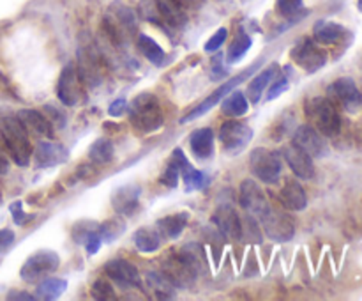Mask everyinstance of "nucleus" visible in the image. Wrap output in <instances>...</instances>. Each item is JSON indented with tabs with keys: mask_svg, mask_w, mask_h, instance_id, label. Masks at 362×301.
Masks as SVG:
<instances>
[{
	"mask_svg": "<svg viewBox=\"0 0 362 301\" xmlns=\"http://www.w3.org/2000/svg\"><path fill=\"white\" fill-rule=\"evenodd\" d=\"M105 35L113 46L122 48L138 35V23L134 13L122 2H113L103 18Z\"/></svg>",
	"mask_w": 362,
	"mask_h": 301,
	"instance_id": "obj_1",
	"label": "nucleus"
},
{
	"mask_svg": "<svg viewBox=\"0 0 362 301\" xmlns=\"http://www.w3.org/2000/svg\"><path fill=\"white\" fill-rule=\"evenodd\" d=\"M0 135L9 151L11 159L18 166H27L32 158V145L28 133L16 115L0 117Z\"/></svg>",
	"mask_w": 362,
	"mask_h": 301,
	"instance_id": "obj_2",
	"label": "nucleus"
},
{
	"mask_svg": "<svg viewBox=\"0 0 362 301\" xmlns=\"http://www.w3.org/2000/svg\"><path fill=\"white\" fill-rule=\"evenodd\" d=\"M129 119L133 126L145 135L156 133L158 130H161L163 123H165L161 105L151 92H141L131 101Z\"/></svg>",
	"mask_w": 362,
	"mask_h": 301,
	"instance_id": "obj_3",
	"label": "nucleus"
},
{
	"mask_svg": "<svg viewBox=\"0 0 362 301\" xmlns=\"http://www.w3.org/2000/svg\"><path fill=\"white\" fill-rule=\"evenodd\" d=\"M304 112L310 119L311 126L320 131L324 137H336L341 131V119L336 110V105L329 98L324 96H315L304 103Z\"/></svg>",
	"mask_w": 362,
	"mask_h": 301,
	"instance_id": "obj_4",
	"label": "nucleus"
},
{
	"mask_svg": "<svg viewBox=\"0 0 362 301\" xmlns=\"http://www.w3.org/2000/svg\"><path fill=\"white\" fill-rule=\"evenodd\" d=\"M161 273L175 285V289H189L194 285L198 276V268L186 250L172 251L163 259Z\"/></svg>",
	"mask_w": 362,
	"mask_h": 301,
	"instance_id": "obj_5",
	"label": "nucleus"
},
{
	"mask_svg": "<svg viewBox=\"0 0 362 301\" xmlns=\"http://www.w3.org/2000/svg\"><path fill=\"white\" fill-rule=\"evenodd\" d=\"M106 60L94 42H85L78 50V74L88 89L101 87L106 81Z\"/></svg>",
	"mask_w": 362,
	"mask_h": 301,
	"instance_id": "obj_6",
	"label": "nucleus"
},
{
	"mask_svg": "<svg viewBox=\"0 0 362 301\" xmlns=\"http://www.w3.org/2000/svg\"><path fill=\"white\" fill-rule=\"evenodd\" d=\"M250 169L262 183L274 184L281 176V156L271 149L257 147L251 151Z\"/></svg>",
	"mask_w": 362,
	"mask_h": 301,
	"instance_id": "obj_7",
	"label": "nucleus"
},
{
	"mask_svg": "<svg viewBox=\"0 0 362 301\" xmlns=\"http://www.w3.org/2000/svg\"><path fill=\"white\" fill-rule=\"evenodd\" d=\"M260 64H262V60H257V62L251 64V66L247 67V69H244L243 73L237 74L235 78H232V80L225 81V84H223L219 89H216V91L212 92V94L209 96L207 99H204V101H202L200 105L197 106V108H193L189 113H187V115H184L182 119H180V124H187V123H191V120L198 119V117L205 115V113H207L209 110L212 108V106L218 105V103L221 101L223 98H226V96H228L230 92L233 91V87H237V85H239V84H243V81L246 80V78L253 76V73L258 69V67H260Z\"/></svg>",
	"mask_w": 362,
	"mask_h": 301,
	"instance_id": "obj_8",
	"label": "nucleus"
},
{
	"mask_svg": "<svg viewBox=\"0 0 362 301\" xmlns=\"http://www.w3.org/2000/svg\"><path fill=\"white\" fill-rule=\"evenodd\" d=\"M59 254H55L53 250H39L23 262V266L20 269V275L23 280L34 283L39 282V280H45L46 276L53 275L59 269Z\"/></svg>",
	"mask_w": 362,
	"mask_h": 301,
	"instance_id": "obj_9",
	"label": "nucleus"
},
{
	"mask_svg": "<svg viewBox=\"0 0 362 301\" xmlns=\"http://www.w3.org/2000/svg\"><path fill=\"white\" fill-rule=\"evenodd\" d=\"M253 130L246 123L239 120H228L219 130V142L223 145V151L230 156H237L246 151L247 145L253 140Z\"/></svg>",
	"mask_w": 362,
	"mask_h": 301,
	"instance_id": "obj_10",
	"label": "nucleus"
},
{
	"mask_svg": "<svg viewBox=\"0 0 362 301\" xmlns=\"http://www.w3.org/2000/svg\"><path fill=\"white\" fill-rule=\"evenodd\" d=\"M329 99L341 106L345 112L356 113L362 106V94L356 81L349 76L338 78L327 87Z\"/></svg>",
	"mask_w": 362,
	"mask_h": 301,
	"instance_id": "obj_11",
	"label": "nucleus"
},
{
	"mask_svg": "<svg viewBox=\"0 0 362 301\" xmlns=\"http://www.w3.org/2000/svg\"><path fill=\"white\" fill-rule=\"evenodd\" d=\"M57 96H59L60 103L66 106H76L83 101V81L73 62L64 66V69L60 71Z\"/></svg>",
	"mask_w": 362,
	"mask_h": 301,
	"instance_id": "obj_12",
	"label": "nucleus"
},
{
	"mask_svg": "<svg viewBox=\"0 0 362 301\" xmlns=\"http://www.w3.org/2000/svg\"><path fill=\"white\" fill-rule=\"evenodd\" d=\"M293 62L297 66L303 67L308 73H315V71L322 69L327 64V53L313 41V39H300L290 52Z\"/></svg>",
	"mask_w": 362,
	"mask_h": 301,
	"instance_id": "obj_13",
	"label": "nucleus"
},
{
	"mask_svg": "<svg viewBox=\"0 0 362 301\" xmlns=\"http://www.w3.org/2000/svg\"><path fill=\"white\" fill-rule=\"evenodd\" d=\"M260 222L265 234H267L271 239L278 241V243H286V241L292 239L293 234H296L293 220L290 218L286 212L279 211V209L269 208L267 211L260 216Z\"/></svg>",
	"mask_w": 362,
	"mask_h": 301,
	"instance_id": "obj_14",
	"label": "nucleus"
},
{
	"mask_svg": "<svg viewBox=\"0 0 362 301\" xmlns=\"http://www.w3.org/2000/svg\"><path fill=\"white\" fill-rule=\"evenodd\" d=\"M292 144L306 151L311 158H324V156L329 154V147L324 135L315 130L311 124H304V126L297 127V131L293 133Z\"/></svg>",
	"mask_w": 362,
	"mask_h": 301,
	"instance_id": "obj_15",
	"label": "nucleus"
},
{
	"mask_svg": "<svg viewBox=\"0 0 362 301\" xmlns=\"http://www.w3.org/2000/svg\"><path fill=\"white\" fill-rule=\"evenodd\" d=\"M239 204L240 208L246 209L247 215L257 216V218H260V216L271 208L264 190H262L253 179H246L243 181V184H240Z\"/></svg>",
	"mask_w": 362,
	"mask_h": 301,
	"instance_id": "obj_16",
	"label": "nucleus"
},
{
	"mask_svg": "<svg viewBox=\"0 0 362 301\" xmlns=\"http://www.w3.org/2000/svg\"><path fill=\"white\" fill-rule=\"evenodd\" d=\"M283 158L288 163V166L292 169V172L296 174L300 179H313L315 177V165L313 158L308 154L306 151H303L300 147H297L296 144L286 145L283 147Z\"/></svg>",
	"mask_w": 362,
	"mask_h": 301,
	"instance_id": "obj_17",
	"label": "nucleus"
},
{
	"mask_svg": "<svg viewBox=\"0 0 362 301\" xmlns=\"http://www.w3.org/2000/svg\"><path fill=\"white\" fill-rule=\"evenodd\" d=\"M172 159H175L177 165H179L180 179H182L184 190H186L187 193H189V191L202 190V188L207 184V176H205L204 172H200V170L194 169V166L187 161V158H186V154H184L182 149L180 147L173 149Z\"/></svg>",
	"mask_w": 362,
	"mask_h": 301,
	"instance_id": "obj_18",
	"label": "nucleus"
},
{
	"mask_svg": "<svg viewBox=\"0 0 362 301\" xmlns=\"http://www.w3.org/2000/svg\"><path fill=\"white\" fill-rule=\"evenodd\" d=\"M140 191L141 188L138 184H124L117 188L112 195V205L119 215L131 216L140 208Z\"/></svg>",
	"mask_w": 362,
	"mask_h": 301,
	"instance_id": "obj_19",
	"label": "nucleus"
},
{
	"mask_svg": "<svg viewBox=\"0 0 362 301\" xmlns=\"http://www.w3.org/2000/svg\"><path fill=\"white\" fill-rule=\"evenodd\" d=\"M105 273L108 278L117 282L122 287H140V275L138 269L134 268L131 262L124 261V259H113L105 264Z\"/></svg>",
	"mask_w": 362,
	"mask_h": 301,
	"instance_id": "obj_20",
	"label": "nucleus"
},
{
	"mask_svg": "<svg viewBox=\"0 0 362 301\" xmlns=\"http://www.w3.org/2000/svg\"><path fill=\"white\" fill-rule=\"evenodd\" d=\"M69 152L64 145L57 144V142H45L41 140L35 147L34 159L37 169H49V166H57L60 163L67 161Z\"/></svg>",
	"mask_w": 362,
	"mask_h": 301,
	"instance_id": "obj_21",
	"label": "nucleus"
},
{
	"mask_svg": "<svg viewBox=\"0 0 362 301\" xmlns=\"http://www.w3.org/2000/svg\"><path fill=\"white\" fill-rule=\"evenodd\" d=\"M214 223L218 225L219 232L225 234L228 237H237L240 239V227H243V220H240L239 212L235 208L230 204H223L216 209L214 216H212Z\"/></svg>",
	"mask_w": 362,
	"mask_h": 301,
	"instance_id": "obj_22",
	"label": "nucleus"
},
{
	"mask_svg": "<svg viewBox=\"0 0 362 301\" xmlns=\"http://www.w3.org/2000/svg\"><path fill=\"white\" fill-rule=\"evenodd\" d=\"M18 119L23 124V127L27 130V133L34 135V137H52L53 135V126L49 123V119H46L41 112L32 108H25L18 112Z\"/></svg>",
	"mask_w": 362,
	"mask_h": 301,
	"instance_id": "obj_23",
	"label": "nucleus"
},
{
	"mask_svg": "<svg viewBox=\"0 0 362 301\" xmlns=\"http://www.w3.org/2000/svg\"><path fill=\"white\" fill-rule=\"evenodd\" d=\"M279 202L290 211H303L308 205V197L299 181L286 179L279 190Z\"/></svg>",
	"mask_w": 362,
	"mask_h": 301,
	"instance_id": "obj_24",
	"label": "nucleus"
},
{
	"mask_svg": "<svg viewBox=\"0 0 362 301\" xmlns=\"http://www.w3.org/2000/svg\"><path fill=\"white\" fill-rule=\"evenodd\" d=\"M163 20L172 28H184L187 23V9L180 0H154Z\"/></svg>",
	"mask_w": 362,
	"mask_h": 301,
	"instance_id": "obj_25",
	"label": "nucleus"
},
{
	"mask_svg": "<svg viewBox=\"0 0 362 301\" xmlns=\"http://www.w3.org/2000/svg\"><path fill=\"white\" fill-rule=\"evenodd\" d=\"M189 145L198 159H209L214 154V133L211 127H200L191 133Z\"/></svg>",
	"mask_w": 362,
	"mask_h": 301,
	"instance_id": "obj_26",
	"label": "nucleus"
},
{
	"mask_svg": "<svg viewBox=\"0 0 362 301\" xmlns=\"http://www.w3.org/2000/svg\"><path fill=\"white\" fill-rule=\"evenodd\" d=\"M346 35V28L336 21H318L313 27V38L322 45H336Z\"/></svg>",
	"mask_w": 362,
	"mask_h": 301,
	"instance_id": "obj_27",
	"label": "nucleus"
},
{
	"mask_svg": "<svg viewBox=\"0 0 362 301\" xmlns=\"http://www.w3.org/2000/svg\"><path fill=\"white\" fill-rule=\"evenodd\" d=\"M278 71H279L278 64H271V66L265 67L264 71H260L257 76H253V80H251L250 85H247V98H250V101L253 103V105L260 101L265 87H269V85L272 84V80H274V76L278 74Z\"/></svg>",
	"mask_w": 362,
	"mask_h": 301,
	"instance_id": "obj_28",
	"label": "nucleus"
},
{
	"mask_svg": "<svg viewBox=\"0 0 362 301\" xmlns=\"http://www.w3.org/2000/svg\"><path fill=\"white\" fill-rule=\"evenodd\" d=\"M145 282L158 300H173L175 297V285L163 273L148 271L145 275Z\"/></svg>",
	"mask_w": 362,
	"mask_h": 301,
	"instance_id": "obj_29",
	"label": "nucleus"
},
{
	"mask_svg": "<svg viewBox=\"0 0 362 301\" xmlns=\"http://www.w3.org/2000/svg\"><path fill=\"white\" fill-rule=\"evenodd\" d=\"M187 222H189L187 212H175V215L158 220V230L161 236L168 237V239H177L182 234V230L186 229Z\"/></svg>",
	"mask_w": 362,
	"mask_h": 301,
	"instance_id": "obj_30",
	"label": "nucleus"
},
{
	"mask_svg": "<svg viewBox=\"0 0 362 301\" xmlns=\"http://www.w3.org/2000/svg\"><path fill=\"white\" fill-rule=\"evenodd\" d=\"M136 46H138V50H140L141 55H144L148 62H152L154 66H163V62H165V59H166L165 52H163L161 46H159L158 42L151 38V35L138 34L136 35Z\"/></svg>",
	"mask_w": 362,
	"mask_h": 301,
	"instance_id": "obj_31",
	"label": "nucleus"
},
{
	"mask_svg": "<svg viewBox=\"0 0 362 301\" xmlns=\"http://www.w3.org/2000/svg\"><path fill=\"white\" fill-rule=\"evenodd\" d=\"M134 246L138 248L144 254H152V251H158L161 246V237H159L158 230L151 229V227H141L134 232L133 236Z\"/></svg>",
	"mask_w": 362,
	"mask_h": 301,
	"instance_id": "obj_32",
	"label": "nucleus"
},
{
	"mask_svg": "<svg viewBox=\"0 0 362 301\" xmlns=\"http://www.w3.org/2000/svg\"><path fill=\"white\" fill-rule=\"evenodd\" d=\"M221 112L226 117H243L247 112V99L244 92L233 91L230 96H226L225 101L221 103Z\"/></svg>",
	"mask_w": 362,
	"mask_h": 301,
	"instance_id": "obj_33",
	"label": "nucleus"
},
{
	"mask_svg": "<svg viewBox=\"0 0 362 301\" xmlns=\"http://www.w3.org/2000/svg\"><path fill=\"white\" fill-rule=\"evenodd\" d=\"M88 158L98 165H106L113 159V144L108 138H98L88 149Z\"/></svg>",
	"mask_w": 362,
	"mask_h": 301,
	"instance_id": "obj_34",
	"label": "nucleus"
},
{
	"mask_svg": "<svg viewBox=\"0 0 362 301\" xmlns=\"http://www.w3.org/2000/svg\"><path fill=\"white\" fill-rule=\"evenodd\" d=\"M67 289V282L62 278H45L37 285V297L41 300H57Z\"/></svg>",
	"mask_w": 362,
	"mask_h": 301,
	"instance_id": "obj_35",
	"label": "nucleus"
},
{
	"mask_svg": "<svg viewBox=\"0 0 362 301\" xmlns=\"http://www.w3.org/2000/svg\"><path fill=\"white\" fill-rule=\"evenodd\" d=\"M251 42L253 41H251L250 35H247L244 30H240L228 48V64L239 62V60L246 55L247 50L251 48Z\"/></svg>",
	"mask_w": 362,
	"mask_h": 301,
	"instance_id": "obj_36",
	"label": "nucleus"
},
{
	"mask_svg": "<svg viewBox=\"0 0 362 301\" xmlns=\"http://www.w3.org/2000/svg\"><path fill=\"white\" fill-rule=\"evenodd\" d=\"M276 9L283 18H303L299 16L303 11V0H276Z\"/></svg>",
	"mask_w": 362,
	"mask_h": 301,
	"instance_id": "obj_37",
	"label": "nucleus"
},
{
	"mask_svg": "<svg viewBox=\"0 0 362 301\" xmlns=\"http://www.w3.org/2000/svg\"><path fill=\"white\" fill-rule=\"evenodd\" d=\"M179 179H180L179 165H177L175 159H170V163L166 165L165 172L161 174L159 181H161V184H165V186L177 188V186H179Z\"/></svg>",
	"mask_w": 362,
	"mask_h": 301,
	"instance_id": "obj_38",
	"label": "nucleus"
},
{
	"mask_svg": "<svg viewBox=\"0 0 362 301\" xmlns=\"http://www.w3.org/2000/svg\"><path fill=\"white\" fill-rule=\"evenodd\" d=\"M92 296H94L95 300H101V301L115 300V293H113V287L110 285L108 280H105V278L95 280L94 285H92Z\"/></svg>",
	"mask_w": 362,
	"mask_h": 301,
	"instance_id": "obj_39",
	"label": "nucleus"
},
{
	"mask_svg": "<svg viewBox=\"0 0 362 301\" xmlns=\"http://www.w3.org/2000/svg\"><path fill=\"white\" fill-rule=\"evenodd\" d=\"M274 84H272V87L269 89V94H267V101H272V99H276L278 96H281L283 92L288 89V78L285 76V74L281 73V71H278V74L274 76Z\"/></svg>",
	"mask_w": 362,
	"mask_h": 301,
	"instance_id": "obj_40",
	"label": "nucleus"
},
{
	"mask_svg": "<svg viewBox=\"0 0 362 301\" xmlns=\"http://www.w3.org/2000/svg\"><path fill=\"white\" fill-rule=\"evenodd\" d=\"M246 236V241H260V232H258V227L255 223V220L251 218V215H247L243 220V227H240V237Z\"/></svg>",
	"mask_w": 362,
	"mask_h": 301,
	"instance_id": "obj_41",
	"label": "nucleus"
},
{
	"mask_svg": "<svg viewBox=\"0 0 362 301\" xmlns=\"http://www.w3.org/2000/svg\"><path fill=\"white\" fill-rule=\"evenodd\" d=\"M226 35H228V30H226L225 27L219 28V30H216L214 34H212V38H209V41L205 42V52L212 53V52H216V50L221 48L223 42L226 41Z\"/></svg>",
	"mask_w": 362,
	"mask_h": 301,
	"instance_id": "obj_42",
	"label": "nucleus"
},
{
	"mask_svg": "<svg viewBox=\"0 0 362 301\" xmlns=\"http://www.w3.org/2000/svg\"><path fill=\"white\" fill-rule=\"evenodd\" d=\"M11 215H13L14 222H16L18 225H23V223H28V220L34 218V216L25 215L23 209H21V202H14V204L11 205Z\"/></svg>",
	"mask_w": 362,
	"mask_h": 301,
	"instance_id": "obj_43",
	"label": "nucleus"
},
{
	"mask_svg": "<svg viewBox=\"0 0 362 301\" xmlns=\"http://www.w3.org/2000/svg\"><path fill=\"white\" fill-rule=\"evenodd\" d=\"M9 161H11L9 151H7L6 144H4L2 140V135H0V176L7 174V170H9Z\"/></svg>",
	"mask_w": 362,
	"mask_h": 301,
	"instance_id": "obj_44",
	"label": "nucleus"
},
{
	"mask_svg": "<svg viewBox=\"0 0 362 301\" xmlns=\"http://www.w3.org/2000/svg\"><path fill=\"white\" fill-rule=\"evenodd\" d=\"M14 243V232L9 229H0V254Z\"/></svg>",
	"mask_w": 362,
	"mask_h": 301,
	"instance_id": "obj_45",
	"label": "nucleus"
},
{
	"mask_svg": "<svg viewBox=\"0 0 362 301\" xmlns=\"http://www.w3.org/2000/svg\"><path fill=\"white\" fill-rule=\"evenodd\" d=\"M126 106H127V103H126V99H115V101L112 103V105H110V108H108V113L112 117H119V115H122L124 113V110H126Z\"/></svg>",
	"mask_w": 362,
	"mask_h": 301,
	"instance_id": "obj_46",
	"label": "nucleus"
},
{
	"mask_svg": "<svg viewBox=\"0 0 362 301\" xmlns=\"http://www.w3.org/2000/svg\"><path fill=\"white\" fill-rule=\"evenodd\" d=\"M7 300H35L34 296H32V294H27V293H23V290H13V293L11 294H7Z\"/></svg>",
	"mask_w": 362,
	"mask_h": 301,
	"instance_id": "obj_47",
	"label": "nucleus"
},
{
	"mask_svg": "<svg viewBox=\"0 0 362 301\" xmlns=\"http://www.w3.org/2000/svg\"><path fill=\"white\" fill-rule=\"evenodd\" d=\"M180 2H182V6L186 7V9H198L205 0H180Z\"/></svg>",
	"mask_w": 362,
	"mask_h": 301,
	"instance_id": "obj_48",
	"label": "nucleus"
},
{
	"mask_svg": "<svg viewBox=\"0 0 362 301\" xmlns=\"http://www.w3.org/2000/svg\"><path fill=\"white\" fill-rule=\"evenodd\" d=\"M357 6H359V9L362 11V0H357Z\"/></svg>",
	"mask_w": 362,
	"mask_h": 301,
	"instance_id": "obj_49",
	"label": "nucleus"
}]
</instances>
